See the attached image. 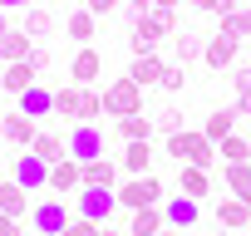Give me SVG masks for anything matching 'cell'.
<instances>
[{"label":"cell","mask_w":251,"mask_h":236,"mask_svg":"<svg viewBox=\"0 0 251 236\" xmlns=\"http://www.w3.org/2000/svg\"><path fill=\"white\" fill-rule=\"evenodd\" d=\"M59 236H64V231H59Z\"/></svg>","instance_id":"f5cc1de1"},{"label":"cell","mask_w":251,"mask_h":236,"mask_svg":"<svg viewBox=\"0 0 251 236\" xmlns=\"http://www.w3.org/2000/svg\"><path fill=\"white\" fill-rule=\"evenodd\" d=\"M10 177H15L25 192H40V187H50V163H45V158H35V153L25 148V153L15 158V172H10Z\"/></svg>","instance_id":"9c48e42d"},{"label":"cell","mask_w":251,"mask_h":236,"mask_svg":"<svg viewBox=\"0 0 251 236\" xmlns=\"http://www.w3.org/2000/svg\"><path fill=\"white\" fill-rule=\"evenodd\" d=\"M128 10H133V20H138V15H148V10H153V0H128Z\"/></svg>","instance_id":"b9f144b4"},{"label":"cell","mask_w":251,"mask_h":236,"mask_svg":"<svg viewBox=\"0 0 251 236\" xmlns=\"http://www.w3.org/2000/svg\"><path fill=\"white\" fill-rule=\"evenodd\" d=\"M30 5H40V0H0V10H30Z\"/></svg>","instance_id":"60d3db41"},{"label":"cell","mask_w":251,"mask_h":236,"mask_svg":"<svg viewBox=\"0 0 251 236\" xmlns=\"http://www.w3.org/2000/svg\"><path fill=\"white\" fill-rule=\"evenodd\" d=\"M217 158H222V167H231V163H251V143L231 133V138H222V143H217Z\"/></svg>","instance_id":"4dcf8cb0"},{"label":"cell","mask_w":251,"mask_h":236,"mask_svg":"<svg viewBox=\"0 0 251 236\" xmlns=\"http://www.w3.org/2000/svg\"><path fill=\"white\" fill-rule=\"evenodd\" d=\"M118 163H123V172H128V177H143V172H148V163H153V143H148V138L128 143Z\"/></svg>","instance_id":"cb8c5ba5"},{"label":"cell","mask_w":251,"mask_h":236,"mask_svg":"<svg viewBox=\"0 0 251 236\" xmlns=\"http://www.w3.org/2000/svg\"><path fill=\"white\" fill-rule=\"evenodd\" d=\"M35 54V40L25 35V30H10L5 40H0V59H5V64H20V59H30Z\"/></svg>","instance_id":"484cf974"},{"label":"cell","mask_w":251,"mask_h":236,"mask_svg":"<svg viewBox=\"0 0 251 236\" xmlns=\"http://www.w3.org/2000/svg\"><path fill=\"white\" fill-rule=\"evenodd\" d=\"M79 187H84V163L64 158V163L50 167V192H54V197H74Z\"/></svg>","instance_id":"30bf717a"},{"label":"cell","mask_w":251,"mask_h":236,"mask_svg":"<svg viewBox=\"0 0 251 236\" xmlns=\"http://www.w3.org/2000/svg\"><path fill=\"white\" fill-rule=\"evenodd\" d=\"M0 212H5V216H30V192L15 182V177H5V182H0Z\"/></svg>","instance_id":"ac0fdd59"},{"label":"cell","mask_w":251,"mask_h":236,"mask_svg":"<svg viewBox=\"0 0 251 236\" xmlns=\"http://www.w3.org/2000/svg\"><path fill=\"white\" fill-rule=\"evenodd\" d=\"M182 84H187V64H168L163 69V89L168 94H182Z\"/></svg>","instance_id":"d590c367"},{"label":"cell","mask_w":251,"mask_h":236,"mask_svg":"<svg viewBox=\"0 0 251 236\" xmlns=\"http://www.w3.org/2000/svg\"><path fill=\"white\" fill-rule=\"evenodd\" d=\"M69 226V212H64V197H50L40 207H30V231L35 236H59Z\"/></svg>","instance_id":"8992f818"},{"label":"cell","mask_w":251,"mask_h":236,"mask_svg":"<svg viewBox=\"0 0 251 236\" xmlns=\"http://www.w3.org/2000/svg\"><path fill=\"white\" fill-rule=\"evenodd\" d=\"M103 148H108V138L99 133V123H74V128H69V158H74V163H94V158H108Z\"/></svg>","instance_id":"277c9868"},{"label":"cell","mask_w":251,"mask_h":236,"mask_svg":"<svg viewBox=\"0 0 251 236\" xmlns=\"http://www.w3.org/2000/svg\"><path fill=\"white\" fill-rule=\"evenodd\" d=\"M153 5H163V10H177V5H182V0H153Z\"/></svg>","instance_id":"f6af8a7d"},{"label":"cell","mask_w":251,"mask_h":236,"mask_svg":"<svg viewBox=\"0 0 251 236\" xmlns=\"http://www.w3.org/2000/svg\"><path fill=\"white\" fill-rule=\"evenodd\" d=\"M231 89H236V113L251 118V69H236L231 74Z\"/></svg>","instance_id":"d6a6232c"},{"label":"cell","mask_w":251,"mask_h":236,"mask_svg":"<svg viewBox=\"0 0 251 236\" xmlns=\"http://www.w3.org/2000/svg\"><path fill=\"white\" fill-rule=\"evenodd\" d=\"M113 197H118V207H128V212H138V207H158V202H163V182H158L153 172H143V177L118 182Z\"/></svg>","instance_id":"7a4b0ae2"},{"label":"cell","mask_w":251,"mask_h":236,"mask_svg":"<svg viewBox=\"0 0 251 236\" xmlns=\"http://www.w3.org/2000/svg\"><path fill=\"white\" fill-rule=\"evenodd\" d=\"M222 182H226L231 197H241V202L251 207V163H231V167H222Z\"/></svg>","instance_id":"d4e9b609"},{"label":"cell","mask_w":251,"mask_h":236,"mask_svg":"<svg viewBox=\"0 0 251 236\" xmlns=\"http://www.w3.org/2000/svg\"><path fill=\"white\" fill-rule=\"evenodd\" d=\"M20 113H25V118H54V89L30 84V89L20 94Z\"/></svg>","instance_id":"5bb4252c"},{"label":"cell","mask_w":251,"mask_h":236,"mask_svg":"<svg viewBox=\"0 0 251 236\" xmlns=\"http://www.w3.org/2000/svg\"><path fill=\"white\" fill-rule=\"evenodd\" d=\"M30 84H40V74H35V64L30 59H20V64H5V69H0V89H5V94H25Z\"/></svg>","instance_id":"e0dca14e"},{"label":"cell","mask_w":251,"mask_h":236,"mask_svg":"<svg viewBox=\"0 0 251 236\" xmlns=\"http://www.w3.org/2000/svg\"><path fill=\"white\" fill-rule=\"evenodd\" d=\"M30 64H35V74H45V69H50V64H54V54H50V49H40V45H35V54H30Z\"/></svg>","instance_id":"f35d334b"},{"label":"cell","mask_w":251,"mask_h":236,"mask_svg":"<svg viewBox=\"0 0 251 236\" xmlns=\"http://www.w3.org/2000/svg\"><path fill=\"white\" fill-rule=\"evenodd\" d=\"M64 35L79 40V45H89V40L99 35V15H94V10H69V15H64Z\"/></svg>","instance_id":"ffe728a7"},{"label":"cell","mask_w":251,"mask_h":236,"mask_svg":"<svg viewBox=\"0 0 251 236\" xmlns=\"http://www.w3.org/2000/svg\"><path fill=\"white\" fill-rule=\"evenodd\" d=\"M163 69H168V59L153 49V54H133V64H128V79L138 84V89H148V84H163Z\"/></svg>","instance_id":"7c38bea8"},{"label":"cell","mask_w":251,"mask_h":236,"mask_svg":"<svg viewBox=\"0 0 251 236\" xmlns=\"http://www.w3.org/2000/svg\"><path fill=\"white\" fill-rule=\"evenodd\" d=\"M246 143H251V133H246Z\"/></svg>","instance_id":"816d5d0a"},{"label":"cell","mask_w":251,"mask_h":236,"mask_svg":"<svg viewBox=\"0 0 251 236\" xmlns=\"http://www.w3.org/2000/svg\"><path fill=\"white\" fill-rule=\"evenodd\" d=\"M113 5H118V0H84V10H94V15H108Z\"/></svg>","instance_id":"ab89813d"},{"label":"cell","mask_w":251,"mask_h":236,"mask_svg":"<svg viewBox=\"0 0 251 236\" xmlns=\"http://www.w3.org/2000/svg\"><path fill=\"white\" fill-rule=\"evenodd\" d=\"M236 118H241V113H236V103H222V108H212V113H207L202 133H207L212 143H222V138H231V133H236Z\"/></svg>","instance_id":"2e32d148"},{"label":"cell","mask_w":251,"mask_h":236,"mask_svg":"<svg viewBox=\"0 0 251 236\" xmlns=\"http://www.w3.org/2000/svg\"><path fill=\"white\" fill-rule=\"evenodd\" d=\"M84 187H118V163L113 158H94V163H84Z\"/></svg>","instance_id":"44dd1931"},{"label":"cell","mask_w":251,"mask_h":236,"mask_svg":"<svg viewBox=\"0 0 251 236\" xmlns=\"http://www.w3.org/2000/svg\"><path fill=\"white\" fill-rule=\"evenodd\" d=\"M103 113H113V118H128V113H143V89L123 74V79H113V84H103Z\"/></svg>","instance_id":"3957f363"},{"label":"cell","mask_w":251,"mask_h":236,"mask_svg":"<svg viewBox=\"0 0 251 236\" xmlns=\"http://www.w3.org/2000/svg\"><path fill=\"white\" fill-rule=\"evenodd\" d=\"M30 153H35V158H45V163L54 167V163H64V158H69V133L40 128V133H35V143H30Z\"/></svg>","instance_id":"8fae6325"},{"label":"cell","mask_w":251,"mask_h":236,"mask_svg":"<svg viewBox=\"0 0 251 236\" xmlns=\"http://www.w3.org/2000/svg\"><path fill=\"white\" fill-rule=\"evenodd\" d=\"M163 216H168L173 231H192V226H197V202H192V197H173V202L163 207Z\"/></svg>","instance_id":"7402d4cb"},{"label":"cell","mask_w":251,"mask_h":236,"mask_svg":"<svg viewBox=\"0 0 251 236\" xmlns=\"http://www.w3.org/2000/svg\"><path fill=\"white\" fill-rule=\"evenodd\" d=\"M163 226H168L163 207H138V212L128 216V236H158Z\"/></svg>","instance_id":"603a6c76"},{"label":"cell","mask_w":251,"mask_h":236,"mask_svg":"<svg viewBox=\"0 0 251 236\" xmlns=\"http://www.w3.org/2000/svg\"><path fill=\"white\" fill-rule=\"evenodd\" d=\"M168 158H177V167H207L212 172V163H217V143L207 138V133H168Z\"/></svg>","instance_id":"6da1fadb"},{"label":"cell","mask_w":251,"mask_h":236,"mask_svg":"<svg viewBox=\"0 0 251 236\" xmlns=\"http://www.w3.org/2000/svg\"><path fill=\"white\" fill-rule=\"evenodd\" d=\"M74 197H79V216H89V221H99V226H108V216L118 212V197H113L108 187H79Z\"/></svg>","instance_id":"5b68a950"},{"label":"cell","mask_w":251,"mask_h":236,"mask_svg":"<svg viewBox=\"0 0 251 236\" xmlns=\"http://www.w3.org/2000/svg\"><path fill=\"white\" fill-rule=\"evenodd\" d=\"M99 231H103V226H99V221H89V216H74V221L64 226V236H99Z\"/></svg>","instance_id":"8d00e7d4"},{"label":"cell","mask_w":251,"mask_h":236,"mask_svg":"<svg viewBox=\"0 0 251 236\" xmlns=\"http://www.w3.org/2000/svg\"><path fill=\"white\" fill-rule=\"evenodd\" d=\"M0 69H5V59H0Z\"/></svg>","instance_id":"681fc988"},{"label":"cell","mask_w":251,"mask_h":236,"mask_svg":"<svg viewBox=\"0 0 251 236\" xmlns=\"http://www.w3.org/2000/svg\"><path fill=\"white\" fill-rule=\"evenodd\" d=\"M236 54H241V40H236V35H226V30H217V35L202 45V64H207V69H231V64H236Z\"/></svg>","instance_id":"52a82bcc"},{"label":"cell","mask_w":251,"mask_h":236,"mask_svg":"<svg viewBox=\"0 0 251 236\" xmlns=\"http://www.w3.org/2000/svg\"><path fill=\"white\" fill-rule=\"evenodd\" d=\"M153 133H182V113L177 108H158L153 113Z\"/></svg>","instance_id":"e575fe53"},{"label":"cell","mask_w":251,"mask_h":236,"mask_svg":"<svg viewBox=\"0 0 251 236\" xmlns=\"http://www.w3.org/2000/svg\"><path fill=\"white\" fill-rule=\"evenodd\" d=\"M187 5H197V10H212V15H217V0H187Z\"/></svg>","instance_id":"7bdbcfd3"},{"label":"cell","mask_w":251,"mask_h":236,"mask_svg":"<svg viewBox=\"0 0 251 236\" xmlns=\"http://www.w3.org/2000/svg\"><path fill=\"white\" fill-rule=\"evenodd\" d=\"M177 182H182V197H207L212 192V172L207 167H177Z\"/></svg>","instance_id":"4316f807"},{"label":"cell","mask_w":251,"mask_h":236,"mask_svg":"<svg viewBox=\"0 0 251 236\" xmlns=\"http://www.w3.org/2000/svg\"><path fill=\"white\" fill-rule=\"evenodd\" d=\"M118 138H123V143L153 138V118H148V113H128V118H118Z\"/></svg>","instance_id":"f1b7e54d"},{"label":"cell","mask_w":251,"mask_h":236,"mask_svg":"<svg viewBox=\"0 0 251 236\" xmlns=\"http://www.w3.org/2000/svg\"><path fill=\"white\" fill-rule=\"evenodd\" d=\"M231 236H241V231H231Z\"/></svg>","instance_id":"f907efd6"},{"label":"cell","mask_w":251,"mask_h":236,"mask_svg":"<svg viewBox=\"0 0 251 236\" xmlns=\"http://www.w3.org/2000/svg\"><path fill=\"white\" fill-rule=\"evenodd\" d=\"M158 236H182V231H173V226H163V231H158Z\"/></svg>","instance_id":"7dc6e473"},{"label":"cell","mask_w":251,"mask_h":236,"mask_svg":"<svg viewBox=\"0 0 251 236\" xmlns=\"http://www.w3.org/2000/svg\"><path fill=\"white\" fill-rule=\"evenodd\" d=\"M168 45H173V64H192V59H202V45H207V40H202L197 30H173Z\"/></svg>","instance_id":"d6986e66"},{"label":"cell","mask_w":251,"mask_h":236,"mask_svg":"<svg viewBox=\"0 0 251 236\" xmlns=\"http://www.w3.org/2000/svg\"><path fill=\"white\" fill-rule=\"evenodd\" d=\"M99 79H103V59H99V49H94V45H79V54L69 59V84L94 89Z\"/></svg>","instance_id":"ba28073f"},{"label":"cell","mask_w":251,"mask_h":236,"mask_svg":"<svg viewBox=\"0 0 251 236\" xmlns=\"http://www.w3.org/2000/svg\"><path fill=\"white\" fill-rule=\"evenodd\" d=\"M35 118H25V113H5V118H0V138H5V143H15V148H30L35 143Z\"/></svg>","instance_id":"4fadbf2b"},{"label":"cell","mask_w":251,"mask_h":236,"mask_svg":"<svg viewBox=\"0 0 251 236\" xmlns=\"http://www.w3.org/2000/svg\"><path fill=\"white\" fill-rule=\"evenodd\" d=\"M20 30H25L30 40H45V35L54 30V15H50L45 5H30V10H25V25H20Z\"/></svg>","instance_id":"f546056e"},{"label":"cell","mask_w":251,"mask_h":236,"mask_svg":"<svg viewBox=\"0 0 251 236\" xmlns=\"http://www.w3.org/2000/svg\"><path fill=\"white\" fill-rule=\"evenodd\" d=\"M0 236H25V221H20V216H5V212H0Z\"/></svg>","instance_id":"74e56055"},{"label":"cell","mask_w":251,"mask_h":236,"mask_svg":"<svg viewBox=\"0 0 251 236\" xmlns=\"http://www.w3.org/2000/svg\"><path fill=\"white\" fill-rule=\"evenodd\" d=\"M103 118V94L99 89H84V103H79V123H99Z\"/></svg>","instance_id":"836d02e7"},{"label":"cell","mask_w":251,"mask_h":236,"mask_svg":"<svg viewBox=\"0 0 251 236\" xmlns=\"http://www.w3.org/2000/svg\"><path fill=\"white\" fill-rule=\"evenodd\" d=\"M217 226H226V231H246V226H251V207H246L241 197L226 192V197L217 202Z\"/></svg>","instance_id":"9a60e30c"},{"label":"cell","mask_w":251,"mask_h":236,"mask_svg":"<svg viewBox=\"0 0 251 236\" xmlns=\"http://www.w3.org/2000/svg\"><path fill=\"white\" fill-rule=\"evenodd\" d=\"M222 30H226V35H236V40H251V5H241V10L222 15Z\"/></svg>","instance_id":"1f68e13d"},{"label":"cell","mask_w":251,"mask_h":236,"mask_svg":"<svg viewBox=\"0 0 251 236\" xmlns=\"http://www.w3.org/2000/svg\"><path fill=\"white\" fill-rule=\"evenodd\" d=\"M40 5H45V10H50V5H54V0H40Z\"/></svg>","instance_id":"c3c4849f"},{"label":"cell","mask_w":251,"mask_h":236,"mask_svg":"<svg viewBox=\"0 0 251 236\" xmlns=\"http://www.w3.org/2000/svg\"><path fill=\"white\" fill-rule=\"evenodd\" d=\"M79 103H84V89L79 84L54 89V118H74V123H79Z\"/></svg>","instance_id":"83f0119b"},{"label":"cell","mask_w":251,"mask_h":236,"mask_svg":"<svg viewBox=\"0 0 251 236\" xmlns=\"http://www.w3.org/2000/svg\"><path fill=\"white\" fill-rule=\"evenodd\" d=\"M99 236H128V231H113V226H103V231H99Z\"/></svg>","instance_id":"bcb514c9"},{"label":"cell","mask_w":251,"mask_h":236,"mask_svg":"<svg viewBox=\"0 0 251 236\" xmlns=\"http://www.w3.org/2000/svg\"><path fill=\"white\" fill-rule=\"evenodd\" d=\"M10 35V20H5V10H0V40H5Z\"/></svg>","instance_id":"ee69618b"}]
</instances>
